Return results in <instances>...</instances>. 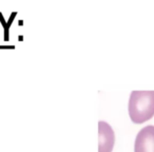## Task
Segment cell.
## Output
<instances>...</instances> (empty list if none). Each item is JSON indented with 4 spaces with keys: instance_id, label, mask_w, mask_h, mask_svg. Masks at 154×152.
<instances>
[{
    "instance_id": "3957f363",
    "label": "cell",
    "mask_w": 154,
    "mask_h": 152,
    "mask_svg": "<svg viewBox=\"0 0 154 152\" xmlns=\"http://www.w3.org/2000/svg\"><path fill=\"white\" fill-rule=\"evenodd\" d=\"M134 152H154V126H147L137 133Z\"/></svg>"
},
{
    "instance_id": "6da1fadb",
    "label": "cell",
    "mask_w": 154,
    "mask_h": 152,
    "mask_svg": "<svg viewBox=\"0 0 154 152\" xmlns=\"http://www.w3.org/2000/svg\"><path fill=\"white\" fill-rule=\"evenodd\" d=\"M129 116L135 124H143L154 116V91H133L128 104Z\"/></svg>"
},
{
    "instance_id": "7a4b0ae2",
    "label": "cell",
    "mask_w": 154,
    "mask_h": 152,
    "mask_svg": "<svg viewBox=\"0 0 154 152\" xmlns=\"http://www.w3.org/2000/svg\"><path fill=\"white\" fill-rule=\"evenodd\" d=\"M115 144V134L108 123H98V152H112Z\"/></svg>"
}]
</instances>
